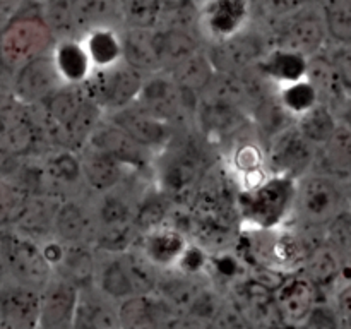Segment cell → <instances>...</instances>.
<instances>
[{
    "label": "cell",
    "instance_id": "cell-47",
    "mask_svg": "<svg viewBox=\"0 0 351 329\" xmlns=\"http://www.w3.org/2000/svg\"><path fill=\"white\" fill-rule=\"evenodd\" d=\"M297 329H341V319H339L335 305L322 298L312 308L304 324L298 326Z\"/></svg>",
    "mask_w": 351,
    "mask_h": 329
},
{
    "label": "cell",
    "instance_id": "cell-57",
    "mask_svg": "<svg viewBox=\"0 0 351 329\" xmlns=\"http://www.w3.org/2000/svg\"><path fill=\"white\" fill-rule=\"evenodd\" d=\"M38 329H47V328H38Z\"/></svg>",
    "mask_w": 351,
    "mask_h": 329
},
{
    "label": "cell",
    "instance_id": "cell-56",
    "mask_svg": "<svg viewBox=\"0 0 351 329\" xmlns=\"http://www.w3.org/2000/svg\"><path fill=\"white\" fill-rule=\"evenodd\" d=\"M0 329H7V328H5V326H2V324H0Z\"/></svg>",
    "mask_w": 351,
    "mask_h": 329
},
{
    "label": "cell",
    "instance_id": "cell-25",
    "mask_svg": "<svg viewBox=\"0 0 351 329\" xmlns=\"http://www.w3.org/2000/svg\"><path fill=\"white\" fill-rule=\"evenodd\" d=\"M209 281L211 278L208 274L187 273L173 266L168 269H160L154 293L160 295L177 312H184Z\"/></svg>",
    "mask_w": 351,
    "mask_h": 329
},
{
    "label": "cell",
    "instance_id": "cell-8",
    "mask_svg": "<svg viewBox=\"0 0 351 329\" xmlns=\"http://www.w3.org/2000/svg\"><path fill=\"white\" fill-rule=\"evenodd\" d=\"M143 79V74L120 62L108 69H95L82 86L96 105L115 112L136 101Z\"/></svg>",
    "mask_w": 351,
    "mask_h": 329
},
{
    "label": "cell",
    "instance_id": "cell-54",
    "mask_svg": "<svg viewBox=\"0 0 351 329\" xmlns=\"http://www.w3.org/2000/svg\"><path fill=\"white\" fill-rule=\"evenodd\" d=\"M7 21H9V17H3V16H0V31H2V27L5 26V23Z\"/></svg>",
    "mask_w": 351,
    "mask_h": 329
},
{
    "label": "cell",
    "instance_id": "cell-17",
    "mask_svg": "<svg viewBox=\"0 0 351 329\" xmlns=\"http://www.w3.org/2000/svg\"><path fill=\"white\" fill-rule=\"evenodd\" d=\"M175 315L177 310L154 291L119 304L120 329H168Z\"/></svg>",
    "mask_w": 351,
    "mask_h": 329
},
{
    "label": "cell",
    "instance_id": "cell-30",
    "mask_svg": "<svg viewBox=\"0 0 351 329\" xmlns=\"http://www.w3.org/2000/svg\"><path fill=\"white\" fill-rule=\"evenodd\" d=\"M308 58L297 51L271 48L257 64L256 71L276 88L290 82L300 81L307 75Z\"/></svg>",
    "mask_w": 351,
    "mask_h": 329
},
{
    "label": "cell",
    "instance_id": "cell-18",
    "mask_svg": "<svg viewBox=\"0 0 351 329\" xmlns=\"http://www.w3.org/2000/svg\"><path fill=\"white\" fill-rule=\"evenodd\" d=\"M189 243L191 240L180 228L163 223L141 233L134 245L158 269H168L177 266Z\"/></svg>",
    "mask_w": 351,
    "mask_h": 329
},
{
    "label": "cell",
    "instance_id": "cell-50",
    "mask_svg": "<svg viewBox=\"0 0 351 329\" xmlns=\"http://www.w3.org/2000/svg\"><path fill=\"white\" fill-rule=\"evenodd\" d=\"M168 329H215L213 328V321L208 319L197 317L189 312H177V315L171 321Z\"/></svg>",
    "mask_w": 351,
    "mask_h": 329
},
{
    "label": "cell",
    "instance_id": "cell-16",
    "mask_svg": "<svg viewBox=\"0 0 351 329\" xmlns=\"http://www.w3.org/2000/svg\"><path fill=\"white\" fill-rule=\"evenodd\" d=\"M40 328L71 329L79 300V288L67 278L53 273L40 291Z\"/></svg>",
    "mask_w": 351,
    "mask_h": 329
},
{
    "label": "cell",
    "instance_id": "cell-23",
    "mask_svg": "<svg viewBox=\"0 0 351 329\" xmlns=\"http://www.w3.org/2000/svg\"><path fill=\"white\" fill-rule=\"evenodd\" d=\"M95 287L117 304L139 295L125 252L103 254L98 257Z\"/></svg>",
    "mask_w": 351,
    "mask_h": 329
},
{
    "label": "cell",
    "instance_id": "cell-26",
    "mask_svg": "<svg viewBox=\"0 0 351 329\" xmlns=\"http://www.w3.org/2000/svg\"><path fill=\"white\" fill-rule=\"evenodd\" d=\"M154 33H156V27L123 26L120 29V38H122V62L143 75L161 72Z\"/></svg>",
    "mask_w": 351,
    "mask_h": 329
},
{
    "label": "cell",
    "instance_id": "cell-55",
    "mask_svg": "<svg viewBox=\"0 0 351 329\" xmlns=\"http://www.w3.org/2000/svg\"><path fill=\"white\" fill-rule=\"evenodd\" d=\"M192 2H194V3H195V5H197V7H199V5H201V3H202V2H204V0H192Z\"/></svg>",
    "mask_w": 351,
    "mask_h": 329
},
{
    "label": "cell",
    "instance_id": "cell-49",
    "mask_svg": "<svg viewBox=\"0 0 351 329\" xmlns=\"http://www.w3.org/2000/svg\"><path fill=\"white\" fill-rule=\"evenodd\" d=\"M331 304L335 305L341 322L351 321V274L336 288L335 293H332Z\"/></svg>",
    "mask_w": 351,
    "mask_h": 329
},
{
    "label": "cell",
    "instance_id": "cell-12",
    "mask_svg": "<svg viewBox=\"0 0 351 329\" xmlns=\"http://www.w3.org/2000/svg\"><path fill=\"white\" fill-rule=\"evenodd\" d=\"M60 86H64V82L58 75L50 51L27 62L14 72L10 95L23 105L36 106L47 101Z\"/></svg>",
    "mask_w": 351,
    "mask_h": 329
},
{
    "label": "cell",
    "instance_id": "cell-24",
    "mask_svg": "<svg viewBox=\"0 0 351 329\" xmlns=\"http://www.w3.org/2000/svg\"><path fill=\"white\" fill-rule=\"evenodd\" d=\"M79 160H81L82 182L98 194L120 187L125 178V167H122L115 158L106 154L105 151L96 149L88 144L81 147Z\"/></svg>",
    "mask_w": 351,
    "mask_h": 329
},
{
    "label": "cell",
    "instance_id": "cell-41",
    "mask_svg": "<svg viewBox=\"0 0 351 329\" xmlns=\"http://www.w3.org/2000/svg\"><path fill=\"white\" fill-rule=\"evenodd\" d=\"M29 192L9 177H0V230L12 228L26 209Z\"/></svg>",
    "mask_w": 351,
    "mask_h": 329
},
{
    "label": "cell",
    "instance_id": "cell-6",
    "mask_svg": "<svg viewBox=\"0 0 351 329\" xmlns=\"http://www.w3.org/2000/svg\"><path fill=\"white\" fill-rule=\"evenodd\" d=\"M136 105L149 112L156 119L175 125L185 115H195L199 108V95L189 89L178 88L168 72H154L144 75L137 93Z\"/></svg>",
    "mask_w": 351,
    "mask_h": 329
},
{
    "label": "cell",
    "instance_id": "cell-38",
    "mask_svg": "<svg viewBox=\"0 0 351 329\" xmlns=\"http://www.w3.org/2000/svg\"><path fill=\"white\" fill-rule=\"evenodd\" d=\"M93 209L98 219V226L129 225V223H134L136 202H132V199L125 192L117 187L113 191L99 194L98 202Z\"/></svg>",
    "mask_w": 351,
    "mask_h": 329
},
{
    "label": "cell",
    "instance_id": "cell-27",
    "mask_svg": "<svg viewBox=\"0 0 351 329\" xmlns=\"http://www.w3.org/2000/svg\"><path fill=\"white\" fill-rule=\"evenodd\" d=\"M312 171H319L343 182L348 178L351 171V130L341 120L329 139L315 147Z\"/></svg>",
    "mask_w": 351,
    "mask_h": 329
},
{
    "label": "cell",
    "instance_id": "cell-39",
    "mask_svg": "<svg viewBox=\"0 0 351 329\" xmlns=\"http://www.w3.org/2000/svg\"><path fill=\"white\" fill-rule=\"evenodd\" d=\"M276 101L291 119H298L305 112L321 103L314 84L307 77L276 88Z\"/></svg>",
    "mask_w": 351,
    "mask_h": 329
},
{
    "label": "cell",
    "instance_id": "cell-7",
    "mask_svg": "<svg viewBox=\"0 0 351 329\" xmlns=\"http://www.w3.org/2000/svg\"><path fill=\"white\" fill-rule=\"evenodd\" d=\"M328 40L319 2L302 7L297 12L276 21L273 31V48L297 51L307 58L324 51Z\"/></svg>",
    "mask_w": 351,
    "mask_h": 329
},
{
    "label": "cell",
    "instance_id": "cell-34",
    "mask_svg": "<svg viewBox=\"0 0 351 329\" xmlns=\"http://www.w3.org/2000/svg\"><path fill=\"white\" fill-rule=\"evenodd\" d=\"M95 69H108L122 62V38L119 27L93 29L81 38Z\"/></svg>",
    "mask_w": 351,
    "mask_h": 329
},
{
    "label": "cell",
    "instance_id": "cell-48",
    "mask_svg": "<svg viewBox=\"0 0 351 329\" xmlns=\"http://www.w3.org/2000/svg\"><path fill=\"white\" fill-rule=\"evenodd\" d=\"M317 2L319 0H257V7L267 19L276 23V21L300 10L302 7Z\"/></svg>",
    "mask_w": 351,
    "mask_h": 329
},
{
    "label": "cell",
    "instance_id": "cell-13",
    "mask_svg": "<svg viewBox=\"0 0 351 329\" xmlns=\"http://www.w3.org/2000/svg\"><path fill=\"white\" fill-rule=\"evenodd\" d=\"M106 120L122 129L130 139L136 141L139 146H143L149 153L161 151L173 139V125L156 119L136 103L115 110V112H110Z\"/></svg>",
    "mask_w": 351,
    "mask_h": 329
},
{
    "label": "cell",
    "instance_id": "cell-52",
    "mask_svg": "<svg viewBox=\"0 0 351 329\" xmlns=\"http://www.w3.org/2000/svg\"><path fill=\"white\" fill-rule=\"evenodd\" d=\"M338 115H339V120H341V122L351 130V96L350 98H346V101L343 103V106H341V110H339Z\"/></svg>",
    "mask_w": 351,
    "mask_h": 329
},
{
    "label": "cell",
    "instance_id": "cell-19",
    "mask_svg": "<svg viewBox=\"0 0 351 329\" xmlns=\"http://www.w3.org/2000/svg\"><path fill=\"white\" fill-rule=\"evenodd\" d=\"M98 233L95 209L77 199H67L57 206L53 215V236L64 243L93 245ZM95 247V245H93Z\"/></svg>",
    "mask_w": 351,
    "mask_h": 329
},
{
    "label": "cell",
    "instance_id": "cell-33",
    "mask_svg": "<svg viewBox=\"0 0 351 329\" xmlns=\"http://www.w3.org/2000/svg\"><path fill=\"white\" fill-rule=\"evenodd\" d=\"M154 40H156L158 58L163 72H168L178 62L202 48L192 29L185 27H156Z\"/></svg>",
    "mask_w": 351,
    "mask_h": 329
},
{
    "label": "cell",
    "instance_id": "cell-29",
    "mask_svg": "<svg viewBox=\"0 0 351 329\" xmlns=\"http://www.w3.org/2000/svg\"><path fill=\"white\" fill-rule=\"evenodd\" d=\"M51 58L64 84H84L93 72V64L81 38H58L51 48Z\"/></svg>",
    "mask_w": 351,
    "mask_h": 329
},
{
    "label": "cell",
    "instance_id": "cell-45",
    "mask_svg": "<svg viewBox=\"0 0 351 329\" xmlns=\"http://www.w3.org/2000/svg\"><path fill=\"white\" fill-rule=\"evenodd\" d=\"M213 328L215 329H256L250 322L249 315L245 314L242 305L232 297L226 295L225 302L219 307L218 314L213 319Z\"/></svg>",
    "mask_w": 351,
    "mask_h": 329
},
{
    "label": "cell",
    "instance_id": "cell-5",
    "mask_svg": "<svg viewBox=\"0 0 351 329\" xmlns=\"http://www.w3.org/2000/svg\"><path fill=\"white\" fill-rule=\"evenodd\" d=\"M3 259L7 267V280L43 290L53 274L41 250V243L29 235H24L16 228L0 230Z\"/></svg>",
    "mask_w": 351,
    "mask_h": 329
},
{
    "label": "cell",
    "instance_id": "cell-21",
    "mask_svg": "<svg viewBox=\"0 0 351 329\" xmlns=\"http://www.w3.org/2000/svg\"><path fill=\"white\" fill-rule=\"evenodd\" d=\"M351 264L346 263L345 257L339 256L332 247H329L322 240L305 257L300 273H304L326 298V295H332L336 288L341 284Z\"/></svg>",
    "mask_w": 351,
    "mask_h": 329
},
{
    "label": "cell",
    "instance_id": "cell-2",
    "mask_svg": "<svg viewBox=\"0 0 351 329\" xmlns=\"http://www.w3.org/2000/svg\"><path fill=\"white\" fill-rule=\"evenodd\" d=\"M55 41L41 14L21 10L0 31V69L12 75L27 62L50 53Z\"/></svg>",
    "mask_w": 351,
    "mask_h": 329
},
{
    "label": "cell",
    "instance_id": "cell-9",
    "mask_svg": "<svg viewBox=\"0 0 351 329\" xmlns=\"http://www.w3.org/2000/svg\"><path fill=\"white\" fill-rule=\"evenodd\" d=\"M267 43L269 40H266L263 33L247 26L233 36L211 43L206 51L216 72L245 75L256 71L259 60L266 55Z\"/></svg>",
    "mask_w": 351,
    "mask_h": 329
},
{
    "label": "cell",
    "instance_id": "cell-15",
    "mask_svg": "<svg viewBox=\"0 0 351 329\" xmlns=\"http://www.w3.org/2000/svg\"><path fill=\"white\" fill-rule=\"evenodd\" d=\"M40 312V290L12 280L0 283V324L7 329H38Z\"/></svg>",
    "mask_w": 351,
    "mask_h": 329
},
{
    "label": "cell",
    "instance_id": "cell-1",
    "mask_svg": "<svg viewBox=\"0 0 351 329\" xmlns=\"http://www.w3.org/2000/svg\"><path fill=\"white\" fill-rule=\"evenodd\" d=\"M351 206L346 182L319 171H308L297 180L293 216L298 226L324 230L339 212Z\"/></svg>",
    "mask_w": 351,
    "mask_h": 329
},
{
    "label": "cell",
    "instance_id": "cell-51",
    "mask_svg": "<svg viewBox=\"0 0 351 329\" xmlns=\"http://www.w3.org/2000/svg\"><path fill=\"white\" fill-rule=\"evenodd\" d=\"M27 0H0V16L12 17L24 10Z\"/></svg>",
    "mask_w": 351,
    "mask_h": 329
},
{
    "label": "cell",
    "instance_id": "cell-4",
    "mask_svg": "<svg viewBox=\"0 0 351 329\" xmlns=\"http://www.w3.org/2000/svg\"><path fill=\"white\" fill-rule=\"evenodd\" d=\"M160 153V161L156 164L160 192L171 199L194 191L197 182L204 177V147L192 137L182 141H175L173 137Z\"/></svg>",
    "mask_w": 351,
    "mask_h": 329
},
{
    "label": "cell",
    "instance_id": "cell-31",
    "mask_svg": "<svg viewBox=\"0 0 351 329\" xmlns=\"http://www.w3.org/2000/svg\"><path fill=\"white\" fill-rule=\"evenodd\" d=\"M98 250L89 243H65V252L53 273L67 278L79 290L95 287Z\"/></svg>",
    "mask_w": 351,
    "mask_h": 329
},
{
    "label": "cell",
    "instance_id": "cell-42",
    "mask_svg": "<svg viewBox=\"0 0 351 329\" xmlns=\"http://www.w3.org/2000/svg\"><path fill=\"white\" fill-rule=\"evenodd\" d=\"M168 211H170V199L163 192H154V194L146 195L143 201L136 202L134 209V226L137 233H144L147 230L160 226L167 223Z\"/></svg>",
    "mask_w": 351,
    "mask_h": 329
},
{
    "label": "cell",
    "instance_id": "cell-40",
    "mask_svg": "<svg viewBox=\"0 0 351 329\" xmlns=\"http://www.w3.org/2000/svg\"><path fill=\"white\" fill-rule=\"evenodd\" d=\"M326 33L335 45H351V0H319Z\"/></svg>",
    "mask_w": 351,
    "mask_h": 329
},
{
    "label": "cell",
    "instance_id": "cell-37",
    "mask_svg": "<svg viewBox=\"0 0 351 329\" xmlns=\"http://www.w3.org/2000/svg\"><path fill=\"white\" fill-rule=\"evenodd\" d=\"M338 123V113H336L331 106L324 105V103H317V105L312 106L308 112H305L304 115L295 119V127L298 129V132H300L308 143L314 144L315 147L321 146L324 141L329 139V136L335 132Z\"/></svg>",
    "mask_w": 351,
    "mask_h": 329
},
{
    "label": "cell",
    "instance_id": "cell-11",
    "mask_svg": "<svg viewBox=\"0 0 351 329\" xmlns=\"http://www.w3.org/2000/svg\"><path fill=\"white\" fill-rule=\"evenodd\" d=\"M252 16L250 0H204L197 7L195 27L211 43L245 29Z\"/></svg>",
    "mask_w": 351,
    "mask_h": 329
},
{
    "label": "cell",
    "instance_id": "cell-20",
    "mask_svg": "<svg viewBox=\"0 0 351 329\" xmlns=\"http://www.w3.org/2000/svg\"><path fill=\"white\" fill-rule=\"evenodd\" d=\"M86 144L96 147V149L105 151L106 154L115 158L127 170H144L151 161L149 151L144 149L136 141L130 139L122 129L113 125L110 120H106L105 123L99 122Z\"/></svg>",
    "mask_w": 351,
    "mask_h": 329
},
{
    "label": "cell",
    "instance_id": "cell-43",
    "mask_svg": "<svg viewBox=\"0 0 351 329\" xmlns=\"http://www.w3.org/2000/svg\"><path fill=\"white\" fill-rule=\"evenodd\" d=\"M120 19L125 27H158L161 0H119Z\"/></svg>",
    "mask_w": 351,
    "mask_h": 329
},
{
    "label": "cell",
    "instance_id": "cell-35",
    "mask_svg": "<svg viewBox=\"0 0 351 329\" xmlns=\"http://www.w3.org/2000/svg\"><path fill=\"white\" fill-rule=\"evenodd\" d=\"M168 74L171 75V79H173L178 88L189 89V91L201 95L202 89L215 77L216 71L213 67V62L206 48H199L197 51H194L187 58L178 62L175 67H171Z\"/></svg>",
    "mask_w": 351,
    "mask_h": 329
},
{
    "label": "cell",
    "instance_id": "cell-53",
    "mask_svg": "<svg viewBox=\"0 0 351 329\" xmlns=\"http://www.w3.org/2000/svg\"><path fill=\"white\" fill-rule=\"evenodd\" d=\"M346 188H348V194H350V197H351V171H350L348 178H346Z\"/></svg>",
    "mask_w": 351,
    "mask_h": 329
},
{
    "label": "cell",
    "instance_id": "cell-10",
    "mask_svg": "<svg viewBox=\"0 0 351 329\" xmlns=\"http://www.w3.org/2000/svg\"><path fill=\"white\" fill-rule=\"evenodd\" d=\"M266 160L271 175L300 180L314 168L315 146L298 132L293 122L271 137Z\"/></svg>",
    "mask_w": 351,
    "mask_h": 329
},
{
    "label": "cell",
    "instance_id": "cell-36",
    "mask_svg": "<svg viewBox=\"0 0 351 329\" xmlns=\"http://www.w3.org/2000/svg\"><path fill=\"white\" fill-rule=\"evenodd\" d=\"M41 173L55 187H75L82 182L79 154L74 149L57 147L45 158Z\"/></svg>",
    "mask_w": 351,
    "mask_h": 329
},
{
    "label": "cell",
    "instance_id": "cell-32",
    "mask_svg": "<svg viewBox=\"0 0 351 329\" xmlns=\"http://www.w3.org/2000/svg\"><path fill=\"white\" fill-rule=\"evenodd\" d=\"M75 33H86L101 27L122 26L119 0H71Z\"/></svg>",
    "mask_w": 351,
    "mask_h": 329
},
{
    "label": "cell",
    "instance_id": "cell-28",
    "mask_svg": "<svg viewBox=\"0 0 351 329\" xmlns=\"http://www.w3.org/2000/svg\"><path fill=\"white\" fill-rule=\"evenodd\" d=\"M228 167L239 180L242 192L252 191L271 175L267 170L266 151L252 139L240 141L233 147L228 158Z\"/></svg>",
    "mask_w": 351,
    "mask_h": 329
},
{
    "label": "cell",
    "instance_id": "cell-22",
    "mask_svg": "<svg viewBox=\"0 0 351 329\" xmlns=\"http://www.w3.org/2000/svg\"><path fill=\"white\" fill-rule=\"evenodd\" d=\"M71 329H120L119 304L96 287L79 290Z\"/></svg>",
    "mask_w": 351,
    "mask_h": 329
},
{
    "label": "cell",
    "instance_id": "cell-44",
    "mask_svg": "<svg viewBox=\"0 0 351 329\" xmlns=\"http://www.w3.org/2000/svg\"><path fill=\"white\" fill-rule=\"evenodd\" d=\"M45 23L55 34V38H71L75 36L74 19H72L71 0H48L43 3L41 10Z\"/></svg>",
    "mask_w": 351,
    "mask_h": 329
},
{
    "label": "cell",
    "instance_id": "cell-14",
    "mask_svg": "<svg viewBox=\"0 0 351 329\" xmlns=\"http://www.w3.org/2000/svg\"><path fill=\"white\" fill-rule=\"evenodd\" d=\"M273 295L281 322L290 329L304 324L315 304L324 298L315 284L300 271L288 274Z\"/></svg>",
    "mask_w": 351,
    "mask_h": 329
},
{
    "label": "cell",
    "instance_id": "cell-3",
    "mask_svg": "<svg viewBox=\"0 0 351 329\" xmlns=\"http://www.w3.org/2000/svg\"><path fill=\"white\" fill-rule=\"evenodd\" d=\"M240 194L243 221L256 230H273L283 226L288 216L293 215L297 180L281 175H269L256 188Z\"/></svg>",
    "mask_w": 351,
    "mask_h": 329
},
{
    "label": "cell",
    "instance_id": "cell-46",
    "mask_svg": "<svg viewBox=\"0 0 351 329\" xmlns=\"http://www.w3.org/2000/svg\"><path fill=\"white\" fill-rule=\"evenodd\" d=\"M331 67L335 71L336 79L341 86L346 98L351 96V45H335L329 51H326Z\"/></svg>",
    "mask_w": 351,
    "mask_h": 329
}]
</instances>
